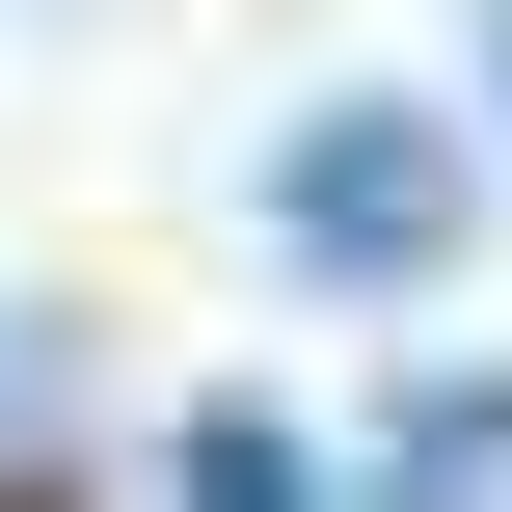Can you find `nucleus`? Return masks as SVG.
<instances>
[{
  "label": "nucleus",
  "instance_id": "4",
  "mask_svg": "<svg viewBox=\"0 0 512 512\" xmlns=\"http://www.w3.org/2000/svg\"><path fill=\"white\" fill-rule=\"evenodd\" d=\"M486 54H512V0H486Z\"/></svg>",
  "mask_w": 512,
  "mask_h": 512
},
{
  "label": "nucleus",
  "instance_id": "3",
  "mask_svg": "<svg viewBox=\"0 0 512 512\" xmlns=\"http://www.w3.org/2000/svg\"><path fill=\"white\" fill-rule=\"evenodd\" d=\"M189 512H324V459H297V405H189Z\"/></svg>",
  "mask_w": 512,
  "mask_h": 512
},
{
  "label": "nucleus",
  "instance_id": "2",
  "mask_svg": "<svg viewBox=\"0 0 512 512\" xmlns=\"http://www.w3.org/2000/svg\"><path fill=\"white\" fill-rule=\"evenodd\" d=\"M405 512H512V378H432L405 405Z\"/></svg>",
  "mask_w": 512,
  "mask_h": 512
},
{
  "label": "nucleus",
  "instance_id": "1",
  "mask_svg": "<svg viewBox=\"0 0 512 512\" xmlns=\"http://www.w3.org/2000/svg\"><path fill=\"white\" fill-rule=\"evenodd\" d=\"M459 243H486V189H459L432 108H297L270 135V270L297 297H432Z\"/></svg>",
  "mask_w": 512,
  "mask_h": 512
}]
</instances>
